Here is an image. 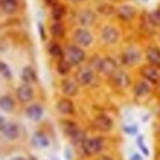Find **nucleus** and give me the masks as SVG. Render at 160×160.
Masks as SVG:
<instances>
[{
    "instance_id": "nucleus-1",
    "label": "nucleus",
    "mask_w": 160,
    "mask_h": 160,
    "mask_svg": "<svg viewBox=\"0 0 160 160\" xmlns=\"http://www.w3.org/2000/svg\"><path fill=\"white\" fill-rule=\"evenodd\" d=\"M103 148V140L101 138H91L86 139L82 144V152L88 157H92L98 153H100Z\"/></svg>"
},
{
    "instance_id": "nucleus-2",
    "label": "nucleus",
    "mask_w": 160,
    "mask_h": 160,
    "mask_svg": "<svg viewBox=\"0 0 160 160\" xmlns=\"http://www.w3.org/2000/svg\"><path fill=\"white\" fill-rule=\"evenodd\" d=\"M65 57H67L65 59L68 60L72 65H78L80 63H82L85 59V52L78 46H70L67 49Z\"/></svg>"
},
{
    "instance_id": "nucleus-3",
    "label": "nucleus",
    "mask_w": 160,
    "mask_h": 160,
    "mask_svg": "<svg viewBox=\"0 0 160 160\" xmlns=\"http://www.w3.org/2000/svg\"><path fill=\"white\" fill-rule=\"evenodd\" d=\"M140 74L142 77L145 80L150 81V82H159L160 81V69L159 67H155V65H152V64H148V65H144L142 69H140Z\"/></svg>"
},
{
    "instance_id": "nucleus-4",
    "label": "nucleus",
    "mask_w": 160,
    "mask_h": 160,
    "mask_svg": "<svg viewBox=\"0 0 160 160\" xmlns=\"http://www.w3.org/2000/svg\"><path fill=\"white\" fill-rule=\"evenodd\" d=\"M101 38L107 44H115L120 40V32L112 26H105L101 31Z\"/></svg>"
},
{
    "instance_id": "nucleus-5",
    "label": "nucleus",
    "mask_w": 160,
    "mask_h": 160,
    "mask_svg": "<svg viewBox=\"0 0 160 160\" xmlns=\"http://www.w3.org/2000/svg\"><path fill=\"white\" fill-rule=\"evenodd\" d=\"M140 58H142L140 52L137 48H134V47L126 49V51L123 52V54H122V60H123V63H124L126 65L137 64V63L140 62Z\"/></svg>"
},
{
    "instance_id": "nucleus-6",
    "label": "nucleus",
    "mask_w": 160,
    "mask_h": 160,
    "mask_svg": "<svg viewBox=\"0 0 160 160\" xmlns=\"http://www.w3.org/2000/svg\"><path fill=\"white\" fill-rule=\"evenodd\" d=\"M98 69L100 70L102 74H106V75H112L116 70H117V64L116 62L110 58V57H106L103 59H101L98 63Z\"/></svg>"
},
{
    "instance_id": "nucleus-7",
    "label": "nucleus",
    "mask_w": 160,
    "mask_h": 160,
    "mask_svg": "<svg viewBox=\"0 0 160 160\" xmlns=\"http://www.w3.org/2000/svg\"><path fill=\"white\" fill-rule=\"evenodd\" d=\"M74 40H75V42L79 46L88 47L92 42V36H91V33L88 30H85V28H78L74 32Z\"/></svg>"
},
{
    "instance_id": "nucleus-8",
    "label": "nucleus",
    "mask_w": 160,
    "mask_h": 160,
    "mask_svg": "<svg viewBox=\"0 0 160 160\" xmlns=\"http://www.w3.org/2000/svg\"><path fill=\"white\" fill-rule=\"evenodd\" d=\"M111 78H112L113 84H115L116 86L121 88V89H124V88L129 86V84H131V79H129L128 74H127L126 72H123V70H118V69H117V70L111 75Z\"/></svg>"
},
{
    "instance_id": "nucleus-9",
    "label": "nucleus",
    "mask_w": 160,
    "mask_h": 160,
    "mask_svg": "<svg viewBox=\"0 0 160 160\" xmlns=\"http://www.w3.org/2000/svg\"><path fill=\"white\" fill-rule=\"evenodd\" d=\"M92 124H94V127H95L96 129H99L101 132H108V131L112 128V124H113V123H112V120H111L108 116H106V115H100V116L95 117Z\"/></svg>"
},
{
    "instance_id": "nucleus-10",
    "label": "nucleus",
    "mask_w": 160,
    "mask_h": 160,
    "mask_svg": "<svg viewBox=\"0 0 160 160\" xmlns=\"http://www.w3.org/2000/svg\"><path fill=\"white\" fill-rule=\"evenodd\" d=\"M94 80V72L90 68H81L77 73V81L80 85H90Z\"/></svg>"
},
{
    "instance_id": "nucleus-11",
    "label": "nucleus",
    "mask_w": 160,
    "mask_h": 160,
    "mask_svg": "<svg viewBox=\"0 0 160 160\" xmlns=\"http://www.w3.org/2000/svg\"><path fill=\"white\" fill-rule=\"evenodd\" d=\"M145 57L148 62L152 64V65H155V67H159L160 68V48L157 46H150L147 48L145 51Z\"/></svg>"
},
{
    "instance_id": "nucleus-12",
    "label": "nucleus",
    "mask_w": 160,
    "mask_h": 160,
    "mask_svg": "<svg viewBox=\"0 0 160 160\" xmlns=\"http://www.w3.org/2000/svg\"><path fill=\"white\" fill-rule=\"evenodd\" d=\"M16 95H18V99L21 102H28L33 98V90L28 84H22L21 86H19V89L16 91Z\"/></svg>"
},
{
    "instance_id": "nucleus-13",
    "label": "nucleus",
    "mask_w": 160,
    "mask_h": 160,
    "mask_svg": "<svg viewBox=\"0 0 160 160\" xmlns=\"http://www.w3.org/2000/svg\"><path fill=\"white\" fill-rule=\"evenodd\" d=\"M117 16L123 21L132 20L136 16V9L129 5H122L117 9Z\"/></svg>"
},
{
    "instance_id": "nucleus-14",
    "label": "nucleus",
    "mask_w": 160,
    "mask_h": 160,
    "mask_svg": "<svg viewBox=\"0 0 160 160\" xmlns=\"http://www.w3.org/2000/svg\"><path fill=\"white\" fill-rule=\"evenodd\" d=\"M62 90L67 96H74L78 92V82L73 79H65L62 81Z\"/></svg>"
},
{
    "instance_id": "nucleus-15",
    "label": "nucleus",
    "mask_w": 160,
    "mask_h": 160,
    "mask_svg": "<svg viewBox=\"0 0 160 160\" xmlns=\"http://www.w3.org/2000/svg\"><path fill=\"white\" fill-rule=\"evenodd\" d=\"M57 110L62 115H73L74 113V103L69 99H62L57 103Z\"/></svg>"
},
{
    "instance_id": "nucleus-16",
    "label": "nucleus",
    "mask_w": 160,
    "mask_h": 160,
    "mask_svg": "<svg viewBox=\"0 0 160 160\" xmlns=\"http://www.w3.org/2000/svg\"><path fill=\"white\" fill-rule=\"evenodd\" d=\"M1 132L6 139L14 140L19 137V127L15 123H6Z\"/></svg>"
},
{
    "instance_id": "nucleus-17",
    "label": "nucleus",
    "mask_w": 160,
    "mask_h": 160,
    "mask_svg": "<svg viewBox=\"0 0 160 160\" xmlns=\"http://www.w3.org/2000/svg\"><path fill=\"white\" fill-rule=\"evenodd\" d=\"M26 115H27V117H28L30 120L38 121V120H41V117H42V115H43V110H42V107H41L40 105L35 103V105H31V106L27 107Z\"/></svg>"
},
{
    "instance_id": "nucleus-18",
    "label": "nucleus",
    "mask_w": 160,
    "mask_h": 160,
    "mask_svg": "<svg viewBox=\"0 0 160 160\" xmlns=\"http://www.w3.org/2000/svg\"><path fill=\"white\" fill-rule=\"evenodd\" d=\"M32 144L37 148H47L49 145V139L42 132H36L32 137Z\"/></svg>"
},
{
    "instance_id": "nucleus-19",
    "label": "nucleus",
    "mask_w": 160,
    "mask_h": 160,
    "mask_svg": "<svg viewBox=\"0 0 160 160\" xmlns=\"http://www.w3.org/2000/svg\"><path fill=\"white\" fill-rule=\"evenodd\" d=\"M150 92V86L148 85V82H145L144 80L143 81H138L134 86V94L138 98H144L147 96L148 94Z\"/></svg>"
},
{
    "instance_id": "nucleus-20",
    "label": "nucleus",
    "mask_w": 160,
    "mask_h": 160,
    "mask_svg": "<svg viewBox=\"0 0 160 160\" xmlns=\"http://www.w3.org/2000/svg\"><path fill=\"white\" fill-rule=\"evenodd\" d=\"M95 21V14L90 10H84L79 15V22L82 26H90Z\"/></svg>"
},
{
    "instance_id": "nucleus-21",
    "label": "nucleus",
    "mask_w": 160,
    "mask_h": 160,
    "mask_svg": "<svg viewBox=\"0 0 160 160\" xmlns=\"http://www.w3.org/2000/svg\"><path fill=\"white\" fill-rule=\"evenodd\" d=\"M21 79L23 80L25 84H31L33 81H36V73L31 67H25L21 74Z\"/></svg>"
},
{
    "instance_id": "nucleus-22",
    "label": "nucleus",
    "mask_w": 160,
    "mask_h": 160,
    "mask_svg": "<svg viewBox=\"0 0 160 160\" xmlns=\"http://www.w3.org/2000/svg\"><path fill=\"white\" fill-rule=\"evenodd\" d=\"M62 128H63L64 133H65L67 136H69V137H72L74 133H77V132L79 131L77 123H74L73 121H68V120L62 122Z\"/></svg>"
},
{
    "instance_id": "nucleus-23",
    "label": "nucleus",
    "mask_w": 160,
    "mask_h": 160,
    "mask_svg": "<svg viewBox=\"0 0 160 160\" xmlns=\"http://www.w3.org/2000/svg\"><path fill=\"white\" fill-rule=\"evenodd\" d=\"M0 5L6 14H14L18 10V1L16 0H2Z\"/></svg>"
},
{
    "instance_id": "nucleus-24",
    "label": "nucleus",
    "mask_w": 160,
    "mask_h": 160,
    "mask_svg": "<svg viewBox=\"0 0 160 160\" xmlns=\"http://www.w3.org/2000/svg\"><path fill=\"white\" fill-rule=\"evenodd\" d=\"M15 106L14 100L10 96H1L0 98V108L5 112H10Z\"/></svg>"
},
{
    "instance_id": "nucleus-25",
    "label": "nucleus",
    "mask_w": 160,
    "mask_h": 160,
    "mask_svg": "<svg viewBox=\"0 0 160 160\" xmlns=\"http://www.w3.org/2000/svg\"><path fill=\"white\" fill-rule=\"evenodd\" d=\"M72 142L75 144V145H78V147H82V144L85 143V140H86V134L82 132V131H78L77 133H74L72 137Z\"/></svg>"
},
{
    "instance_id": "nucleus-26",
    "label": "nucleus",
    "mask_w": 160,
    "mask_h": 160,
    "mask_svg": "<svg viewBox=\"0 0 160 160\" xmlns=\"http://www.w3.org/2000/svg\"><path fill=\"white\" fill-rule=\"evenodd\" d=\"M70 68H72V64L67 59L59 60V63H58V65H57L58 73H59L60 75H67V74L70 72Z\"/></svg>"
},
{
    "instance_id": "nucleus-27",
    "label": "nucleus",
    "mask_w": 160,
    "mask_h": 160,
    "mask_svg": "<svg viewBox=\"0 0 160 160\" xmlns=\"http://www.w3.org/2000/svg\"><path fill=\"white\" fill-rule=\"evenodd\" d=\"M51 32L54 37H63L64 36V26L60 23L59 21H56L51 26Z\"/></svg>"
},
{
    "instance_id": "nucleus-28",
    "label": "nucleus",
    "mask_w": 160,
    "mask_h": 160,
    "mask_svg": "<svg viewBox=\"0 0 160 160\" xmlns=\"http://www.w3.org/2000/svg\"><path fill=\"white\" fill-rule=\"evenodd\" d=\"M48 52H49V54L52 56V57H54V58H60L62 56H63V49L60 48V46L58 43H51V46H49V48H48Z\"/></svg>"
},
{
    "instance_id": "nucleus-29",
    "label": "nucleus",
    "mask_w": 160,
    "mask_h": 160,
    "mask_svg": "<svg viewBox=\"0 0 160 160\" xmlns=\"http://www.w3.org/2000/svg\"><path fill=\"white\" fill-rule=\"evenodd\" d=\"M65 14V8L63 5H56L53 6V10H52V18L54 19L56 21H59Z\"/></svg>"
},
{
    "instance_id": "nucleus-30",
    "label": "nucleus",
    "mask_w": 160,
    "mask_h": 160,
    "mask_svg": "<svg viewBox=\"0 0 160 160\" xmlns=\"http://www.w3.org/2000/svg\"><path fill=\"white\" fill-rule=\"evenodd\" d=\"M148 20L150 21V23L157 27V26H160V10H155L153 11L152 14L148 15Z\"/></svg>"
},
{
    "instance_id": "nucleus-31",
    "label": "nucleus",
    "mask_w": 160,
    "mask_h": 160,
    "mask_svg": "<svg viewBox=\"0 0 160 160\" xmlns=\"http://www.w3.org/2000/svg\"><path fill=\"white\" fill-rule=\"evenodd\" d=\"M0 73H1V75H2L4 78H6V79H11V77H12L11 69H10L9 65H8L6 63H4V62H0Z\"/></svg>"
},
{
    "instance_id": "nucleus-32",
    "label": "nucleus",
    "mask_w": 160,
    "mask_h": 160,
    "mask_svg": "<svg viewBox=\"0 0 160 160\" xmlns=\"http://www.w3.org/2000/svg\"><path fill=\"white\" fill-rule=\"evenodd\" d=\"M138 144H139L140 149L144 152V154H145V155H149V150H148V149H147V147H145V145L142 143V138H139V139H138Z\"/></svg>"
},
{
    "instance_id": "nucleus-33",
    "label": "nucleus",
    "mask_w": 160,
    "mask_h": 160,
    "mask_svg": "<svg viewBox=\"0 0 160 160\" xmlns=\"http://www.w3.org/2000/svg\"><path fill=\"white\" fill-rule=\"evenodd\" d=\"M44 2L48 6H56V5H58V0H44Z\"/></svg>"
},
{
    "instance_id": "nucleus-34",
    "label": "nucleus",
    "mask_w": 160,
    "mask_h": 160,
    "mask_svg": "<svg viewBox=\"0 0 160 160\" xmlns=\"http://www.w3.org/2000/svg\"><path fill=\"white\" fill-rule=\"evenodd\" d=\"M124 131H126L127 133H129V134H134V133L137 132V128H136V127H132V128L126 127V128H124Z\"/></svg>"
},
{
    "instance_id": "nucleus-35",
    "label": "nucleus",
    "mask_w": 160,
    "mask_h": 160,
    "mask_svg": "<svg viewBox=\"0 0 160 160\" xmlns=\"http://www.w3.org/2000/svg\"><path fill=\"white\" fill-rule=\"evenodd\" d=\"M40 27V32H41V38L42 40H46V35H44V30H43V27H42V25L38 26Z\"/></svg>"
},
{
    "instance_id": "nucleus-36",
    "label": "nucleus",
    "mask_w": 160,
    "mask_h": 160,
    "mask_svg": "<svg viewBox=\"0 0 160 160\" xmlns=\"http://www.w3.org/2000/svg\"><path fill=\"white\" fill-rule=\"evenodd\" d=\"M5 124H6L5 120H4V118H2L1 116H0V132L2 131V128H4V126H5Z\"/></svg>"
},
{
    "instance_id": "nucleus-37",
    "label": "nucleus",
    "mask_w": 160,
    "mask_h": 160,
    "mask_svg": "<svg viewBox=\"0 0 160 160\" xmlns=\"http://www.w3.org/2000/svg\"><path fill=\"white\" fill-rule=\"evenodd\" d=\"M98 160H113L111 157H108V155H102V157H100Z\"/></svg>"
},
{
    "instance_id": "nucleus-38",
    "label": "nucleus",
    "mask_w": 160,
    "mask_h": 160,
    "mask_svg": "<svg viewBox=\"0 0 160 160\" xmlns=\"http://www.w3.org/2000/svg\"><path fill=\"white\" fill-rule=\"evenodd\" d=\"M131 160H142V158H140L138 154H134V155L131 158Z\"/></svg>"
},
{
    "instance_id": "nucleus-39",
    "label": "nucleus",
    "mask_w": 160,
    "mask_h": 160,
    "mask_svg": "<svg viewBox=\"0 0 160 160\" xmlns=\"http://www.w3.org/2000/svg\"><path fill=\"white\" fill-rule=\"evenodd\" d=\"M70 1H73V2H80V1H82V0H70Z\"/></svg>"
},
{
    "instance_id": "nucleus-40",
    "label": "nucleus",
    "mask_w": 160,
    "mask_h": 160,
    "mask_svg": "<svg viewBox=\"0 0 160 160\" xmlns=\"http://www.w3.org/2000/svg\"><path fill=\"white\" fill-rule=\"evenodd\" d=\"M11 160H25V159H22V158H14V159H11Z\"/></svg>"
},
{
    "instance_id": "nucleus-41",
    "label": "nucleus",
    "mask_w": 160,
    "mask_h": 160,
    "mask_svg": "<svg viewBox=\"0 0 160 160\" xmlns=\"http://www.w3.org/2000/svg\"><path fill=\"white\" fill-rule=\"evenodd\" d=\"M30 160H36V159H33V158H31V159H30Z\"/></svg>"
},
{
    "instance_id": "nucleus-42",
    "label": "nucleus",
    "mask_w": 160,
    "mask_h": 160,
    "mask_svg": "<svg viewBox=\"0 0 160 160\" xmlns=\"http://www.w3.org/2000/svg\"><path fill=\"white\" fill-rule=\"evenodd\" d=\"M1 1H2V0H0V4H1Z\"/></svg>"
},
{
    "instance_id": "nucleus-43",
    "label": "nucleus",
    "mask_w": 160,
    "mask_h": 160,
    "mask_svg": "<svg viewBox=\"0 0 160 160\" xmlns=\"http://www.w3.org/2000/svg\"><path fill=\"white\" fill-rule=\"evenodd\" d=\"M115 1H116V0H115Z\"/></svg>"
},
{
    "instance_id": "nucleus-44",
    "label": "nucleus",
    "mask_w": 160,
    "mask_h": 160,
    "mask_svg": "<svg viewBox=\"0 0 160 160\" xmlns=\"http://www.w3.org/2000/svg\"><path fill=\"white\" fill-rule=\"evenodd\" d=\"M159 90H160V89H159Z\"/></svg>"
}]
</instances>
